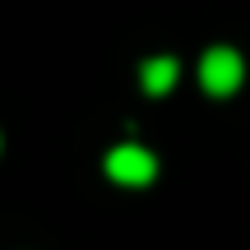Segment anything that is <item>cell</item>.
<instances>
[{
	"mask_svg": "<svg viewBox=\"0 0 250 250\" xmlns=\"http://www.w3.org/2000/svg\"><path fill=\"white\" fill-rule=\"evenodd\" d=\"M107 176L116 186H148L158 176V158L148 148H139V144H121V148L107 153Z\"/></svg>",
	"mask_w": 250,
	"mask_h": 250,
	"instance_id": "2",
	"label": "cell"
},
{
	"mask_svg": "<svg viewBox=\"0 0 250 250\" xmlns=\"http://www.w3.org/2000/svg\"><path fill=\"white\" fill-rule=\"evenodd\" d=\"M246 79V61L232 51V46H208L204 61H199V83H204V93H213V98H227V93H236Z\"/></svg>",
	"mask_w": 250,
	"mask_h": 250,
	"instance_id": "1",
	"label": "cell"
},
{
	"mask_svg": "<svg viewBox=\"0 0 250 250\" xmlns=\"http://www.w3.org/2000/svg\"><path fill=\"white\" fill-rule=\"evenodd\" d=\"M176 74H181V65L171 61V56H153V61H144L139 83H144V93L162 98V93H171V88H176Z\"/></svg>",
	"mask_w": 250,
	"mask_h": 250,
	"instance_id": "3",
	"label": "cell"
}]
</instances>
